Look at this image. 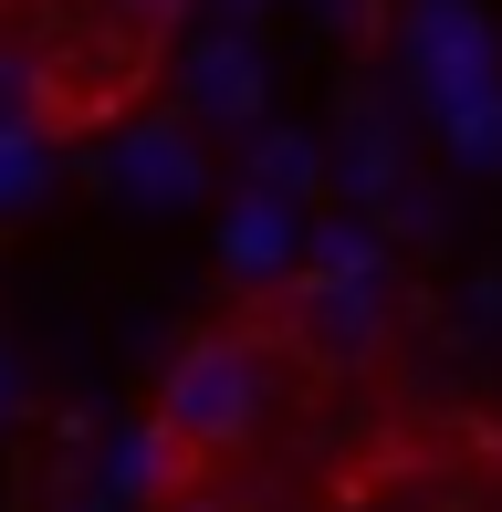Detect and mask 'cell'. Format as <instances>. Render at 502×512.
Instances as JSON below:
<instances>
[{"label":"cell","mask_w":502,"mask_h":512,"mask_svg":"<svg viewBox=\"0 0 502 512\" xmlns=\"http://www.w3.org/2000/svg\"><path fill=\"white\" fill-rule=\"evenodd\" d=\"M32 199V136H0V209Z\"/></svg>","instance_id":"4"},{"label":"cell","mask_w":502,"mask_h":512,"mask_svg":"<svg viewBox=\"0 0 502 512\" xmlns=\"http://www.w3.org/2000/svg\"><path fill=\"white\" fill-rule=\"evenodd\" d=\"M42 53H21V42H0V136H42Z\"/></svg>","instance_id":"2"},{"label":"cell","mask_w":502,"mask_h":512,"mask_svg":"<svg viewBox=\"0 0 502 512\" xmlns=\"http://www.w3.org/2000/svg\"><path fill=\"white\" fill-rule=\"evenodd\" d=\"M95 11H105V21H126V32H157V42H168L178 21H189V0H95Z\"/></svg>","instance_id":"3"},{"label":"cell","mask_w":502,"mask_h":512,"mask_svg":"<svg viewBox=\"0 0 502 512\" xmlns=\"http://www.w3.org/2000/svg\"><path fill=\"white\" fill-rule=\"evenodd\" d=\"M272 408V345L262 324H199L178 335V356L157 366V398H147V429L168 439L178 460H231Z\"/></svg>","instance_id":"1"}]
</instances>
